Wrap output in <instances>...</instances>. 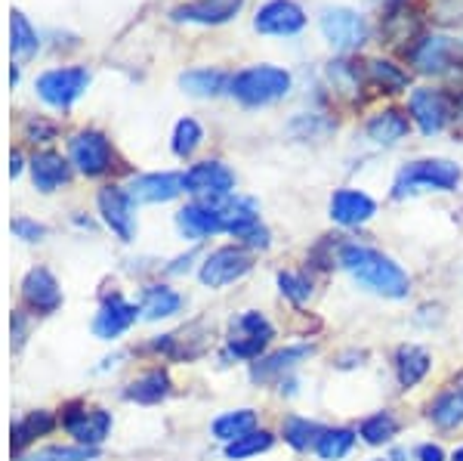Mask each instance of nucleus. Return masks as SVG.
<instances>
[{
	"mask_svg": "<svg viewBox=\"0 0 463 461\" xmlns=\"http://www.w3.org/2000/svg\"><path fill=\"white\" fill-rule=\"evenodd\" d=\"M377 214V202L368 196V192L358 189H340L334 192L331 198V217L340 226H362Z\"/></svg>",
	"mask_w": 463,
	"mask_h": 461,
	"instance_id": "obj_19",
	"label": "nucleus"
},
{
	"mask_svg": "<svg viewBox=\"0 0 463 461\" xmlns=\"http://www.w3.org/2000/svg\"><path fill=\"white\" fill-rule=\"evenodd\" d=\"M25 137L32 139V143H50V139L56 137V124L43 121V118H32V121L25 124Z\"/></svg>",
	"mask_w": 463,
	"mask_h": 461,
	"instance_id": "obj_43",
	"label": "nucleus"
},
{
	"mask_svg": "<svg viewBox=\"0 0 463 461\" xmlns=\"http://www.w3.org/2000/svg\"><path fill=\"white\" fill-rule=\"evenodd\" d=\"M430 366H432V360L423 347L402 344L399 351H395V375H399V384L405 390L414 388V384H420L423 378H427Z\"/></svg>",
	"mask_w": 463,
	"mask_h": 461,
	"instance_id": "obj_24",
	"label": "nucleus"
},
{
	"mask_svg": "<svg viewBox=\"0 0 463 461\" xmlns=\"http://www.w3.org/2000/svg\"><path fill=\"white\" fill-rule=\"evenodd\" d=\"M179 192H185L183 186V174H174V170H164V174H139L133 177L130 186H127V196L133 198V205H158V202H170Z\"/></svg>",
	"mask_w": 463,
	"mask_h": 461,
	"instance_id": "obj_14",
	"label": "nucleus"
},
{
	"mask_svg": "<svg viewBox=\"0 0 463 461\" xmlns=\"http://www.w3.org/2000/svg\"><path fill=\"white\" fill-rule=\"evenodd\" d=\"M327 78H331V84L340 87L343 93H358V87H362V74H358L353 62H331Z\"/></svg>",
	"mask_w": 463,
	"mask_h": 461,
	"instance_id": "obj_40",
	"label": "nucleus"
},
{
	"mask_svg": "<svg viewBox=\"0 0 463 461\" xmlns=\"http://www.w3.org/2000/svg\"><path fill=\"white\" fill-rule=\"evenodd\" d=\"M96 202H99V214L109 223L111 233L121 242H130L133 233H137V220H133V198L127 196V189H121V186H106Z\"/></svg>",
	"mask_w": 463,
	"mask_h": 461,
	"instance_id": "obj_13",
	"label": "nucleus"
},
{
	"mask_svg": "<svg viewBox=\"0 0 463 461\" xmlns=\"http://www.w3.org/2000/svg\"><path fill=\"white\" fill-rule=\"evenodd\" d=\"M430 418H432V425H439L442 430L460 427L463 425V388H451V390L439 393V399L430 406Z\"/></svg>",
	"mask_w": 463,
	"mask_h": 461,
	"instance_id": "obj_30",
	"label": "nucleus"
},
{
	"mask_svg": "<svg viewBox=\"0 0 463 461\" xmlns=\"http://www.w3.org/2000/svg\"><path fill=\"white\" fill-rule=\"evenodd\" d=\"M411 130V121L405 111L399 109H386V111H377L368 124H364V133L368 139H374L377 146H395L399 139H405Z\"/></svg>",
	"mask_w": 463,
	"mask_h": 461,
	"instance_id": "obj_22",
	"label": "nucleus"
},
{
	"mask_svg": "<svg viewBox=\"0 0 463 461\" xmlns=\"http://www.w3.org/2000/svg\"><path fill=\"white\" fill-rule=\"evenodd\" d=\"M281 434H285L288 446H294L297 452H306V449H316L325 427H321L318 421L300 418V415H288L285 425H281Z\"/></svg>",
	"mask_w": 463,
	"mask_h": 461,
	"instance_id": "obj_29",
	"label": "nucleus"
},
{
	"mask_svg": "<svg viewBox=\"0 0 463 461\" xmlns=\"http://www.w3.org/2000/svg\"><path fill=\"white\" fill-rule=\"evenodd\" d=\"M248 248H269V229L266 226H257V229H250L248 235L241 239Z\"/></svg>",
	"mask_w": 463,
	"mask_h": 461,
	"instance_id": "obj_45",
	"label": "nucleus"
},
{
	"mask_svg": "<svg viewBox=\"0 0 463 461\" xmlns=\"http://www.w3.org/2000/svg\"><path fill=\"white\" fill-rule=\"evenodd\" d=\"M22 297H25V303L34 313H53V310H59V303H62L59 282L43 266H37V270L25 276V282H22Z\"/></svg>",
	"mask_w": 463,
	"mask_h": 461,
	"instance_id": "obj_20",
	"label": "nucleus"
},
{
	"mask_svg": "<svg viewBox=\"0 0 463 461\" xmlns=\"http://www.w3.org/2000/svg\"><path fill=\"white\" fill-rule=\"evenodd\" d=\"M279 288H281V294L290 297L294 303H306L312 294V285L300 273H279Z\"/></svg>",
	"mask_w": 463,
	"mask_h": 461,
	"instance_id": "obj_41",
	"label": "nucleus"
},
{
	"mask_svg": "<svg viewBox=\"0 0 463 461\" xmlns=\"http://www.w3.org/2000/svg\"><path fill=\"white\" fill-rule=\"evenodd\" d=\"M22 341H25V316L22 313H13V347H22Z\"/></svg>",
	"mask_w": 463,
	"mask_h": 461,
	"instance_id": "obj_46",
	"label": "nucleus"
},
{
	"mask_svg": "<svg viewBox=\"0 0 463 461\" xmlns=\"http://www.w3.org/2000/svg\"><path fill=\"white\" fill-rule=\"evenodd\" d=\"M201 139H204V130H201V124L195 121V118H183V121H176L174 152L179 155V158H189V155L201 146Z\"/></svg>",
	"mask_w": 463,
	"mask_h": 461,
	"instance_id": "obj_38",
	"label": "nucleus"
},
{
	"mask_svg": "<svg viewBox=\"0 0 463 461\" xmlns=\"http://www.w3.org/2000/svg\"><path fill=\"white\" fill-rule=\"evenodd\" d=\"M96 458V449L90 446H47V449L34 452L25 461H90Z\"/></svg>",
	"mask_w": 463,
	"mask_h": 461,
	"instance_id": "obj_39",
	"label": "nucleus"
},
{
	"mask_svg": "<svg viewBox=\"0 0 463 461\" xmlns=\"http://www.w3.org/2000/svg\"><path fill=\"white\" fill-rule=\"evenodd\" d=\"M65 427H69V434L80 446H90V449H96V446H99L109 437L111 415L102 412V408H71V412L65 415Z\"/></svg>",
	"mask_w": 463,
	"mask_h": 461,
	"instance_id": "obj_18",
	"label": "nucleus"
},
{
	"mask_svg": "<svg viewBox=\"0 0 463 461\" xmlns=\"http://www.w3.org/2000/svg\"><path fill=\"white\" fill-rule=\"evenodd\" d=\"M183 186L198 202L201 198H222V196H232L235 174H232L222 161H201V165H192L183 174Z\"/></svg>",
	"mask_w": 463,
	"mask_h": 461,
	"instance_id": "obj_12",
	"label": "nucleus"
},
{
	"mask_svg": "<svg viewBox=\"0 0 463 461\" xmlns=\"http://www.w3.org/2000/svg\"><path fill=\"white\" fill-rule=\"evenodd\" d=\"M71 168L59 152H37L32 158V180L41 192H53L62 183H69Z\"/></svg>",
	"mask_w": 463,
	"mask_h": 461,
	"instance_id": "obj_23",
	"label": "nucleus"
},
{
	"mask_svg": "<svg viewBox=\"0 0 463 461\" xmlns=\"http://www.w3.org/2000/svg\"><path fill=\"white\" fill-rule=\"evenodd\" d=\"M167 393H170V375L155 369V371H146L143 378H137V381L127 388V399L143 403V406H155V403H161Z\"/></svg>",
	"mask_w": 463,
	"mask_h": 461,
	"instance_id": "obj_27",
	"label": "nucleus"
},
{
	"mask_svg": "<svg viewBox=\"0 0 463 461\" xmlns=\"http://www.w3.org/2000/svg\"><path fill=\"white\" fill-rule=\"evenodd\" d=\"M290 78L288 69H279V65H250V69H241L238 74H232V87L229 93L235 96L241 106H272V102L285 100L290 93Z\"/></svg>",
	"mask_w": 463,
	"mask_h": 461,
	"instance_id": "obj_2",
	"label": "nucleus"
},
{
	"mask_svg": "<svg viewBox=\"0 0 463 461\" xmlns=\"http://www.w3.org/2000/svg\"><path fill=\"white\" fill-rule=\"evenodd\" d=\"M69 158L84 177H102L115 168V149L99 130H80L69 139Z\"/></svg>",
	"mask_w": 463,
	"mask_h": 461,
	"instance_id": "obj_6",
	"label": "nucleus"
},
{
	"mask_svg": "<svg viewBox=\"0 0 463 461\" xmlns=\"http://www.w3.org/2000/svg\"><path fill=\"white\" fill-rule=\"evenodd\" d=\"M408 109H411V118L417 121L427 137L432 133H442L448 128V121L454 118V100L436 87H420V91L411 93L408 100Z\"/></svg>",
	"mask_w": 463,
	"mask_h": 461,
	"instance_id": "obj_10",
	"label": "nucleus"
},
{
	"mask_svg": "<svg viewBox=\"0 0 463 461\" xmlns=\"http://www.w3.org/2000/svg\"><path fill=\"white\" fill-rule=\"evenodd\" d=\"M275 329L269 325V319L257 310H248L238 319H232V331H229V347L226 356H235V360H260L263 351L272 341Z\"/></svg>",
	"mask_w": 463,
	"mask_h": 461,
	"instance_id": "obj_5",
	"label": "nucleus"
},
{
	"mask_svg": "<svg viewBox=\"0 0 463 461\" xmlns=\"http://www.w3.org/2000/svg\"><path fill=\"white\" fill-rule=\"evenodd\" d=\"M451 461H463V446H460L458 452H454V456H451Z\"/></svg>",
	"mask_w": 463,
	"mask_h": 461,
	"instance_id": "obj_48",
	"label": "nucleus"
},
{
	"mask_svg": "<svg viewBox=\"0 0 463 461\" xmlns=\"http://www.w3.org/2000/svg\"><path fill=\"white\" fill-rule=\"evenodd\" d=\"M405 56L411 59L417 72L423 74H445L460 62V47L458 41L445 34H420L414 43L405 50Z\"/></svg>",
	"mask_w": 463,
	"mask_h": 461,
	"instance_id": "obj_8",
	"label": "nucleus"
},
{
	"mask_svg": "<svg viewBox=\"0 0 463 461\" xmlns=\"http://www.w3.org/2000/svg\"><path fill=\"white\" fill-rule=\"evenodd\" d=\"M368 81L374 87H380L383 93H399L408 87V74L399 65L386 62V59H371L368 62Z\"/></svg>",
	"mask_w": 463,
	"mask_h": 461,
	"instance_id": "obj_36",
	"label": "nucleus"
},
{
	"mask_svg": "<svg viewBox=\"0 0 463 461\" xmlns=\"http://www.w3.org/2000/svg\"><path fill=\"white\" fill-rule=\"evenodd\" d=\"M137 313L139 310L133 307V303H127L121 294H111L93 319V334L102 341L118 338V334H124L133 322H137Z\"/></svg>",
	"mask_w": 463,
	"mask_h": 461,
	"instance_id": "obj_21",
	"label": "nucleus"
},
{
	"mask_svg": "<svg viewBox=\"0 0 463 461\" xmlns=\"http://www.w3.org/2000/svg\"><path fill=\"white\" fill-rule=\"evenodd\" d=\"M37 47H41V41H37V32L32 28V22L22 16L19 10L10 13V50L16 59H32L37 53Z\"/></svg>",
	"mask_w": 463,
	"mask_h": 461,
	"instance_id": "obj_33",
	"label": "nucleus"
},
{
	"mask_svg": "<svg viewBox=\"0 0 463 461\" xmlns=\"http://www.w3.org/2000/svg\"><path fill=\"white\" fill-rule=\"evenodd\" d=\"M176 226L185 239L192 242H201L213 233H222V217H220V207H216L211 198L204 202H195V205H185L183 211L176 214Z\"/></svg>",
	"mask_w": 463,
	"mask_h": 461,
	"instance_id": "obj_16",
	"label": "nucleus"
},
{
	"mask_svg": "<svg viewBox=\"0 0 463 461\" xmlns=\"http://www.w3.org/2000/svg\"><path fill=\"white\" fill-rule=\"evenodd\" d=\"M460 168L448 158H423V161H411L399 170L392 183V198H408L417 196V192H451L458 189L460 183Z\"/></svg>",
	"mask_w": 463,
	"mask_h": 461,
	"instance_id": "obj_3",
	"label": "nucleus"
},
{
	"mask_svg": "<svg viewBox=\"0 0 463 461\" xmlns=\"http://www.w3.org/2000/svg\"><path fill=\"white\" fill-rule=\"evenodd\" d=\"M337 264L358 282V285H364L374 294L399 301V297H408V292H411L408 273L402 270L392 257L380 255V251L368 248V245H355V242L340 245Z\"/></svg>",
	"mask_w": 463,
	"mask_h": 461,
	"instance_id": "obj_1",
	"label": "nucleus"
},
{
	"mask_svg": "<svg viewBox=\"0 0 463 461\" xmlns=\"http://www.w3.org/2000/svg\"><path fill=\"white\" fill-rule=\"evenodd\" d=\"M10 174H13V177H19V174H22V152H13V155H10Z\"/></svg>",
	"mask_w": 463,
	"mask_h": 461,
	"instance_id": "obj_47",
	"label": "nucleus"
},
{
	"mask_svg": "<svg viewBox=\"0 0 463 461\" xmlns=\"http://www.w3.org/2000/svg\"><path fill=\"white\" fill-rule=\"evenodd\" d=\"M53 425H56V418L50 412H28L25 418L22 421H16L13 425V449H25L28 443H34L37 437H43V434H50L53 430Z\"/></svg>",
	"mask_w": 463,
	"mask_h": 461,
	"instance_id": "obj_32",
	"label": "nucleus"
},
{
	"mask_svg": "<svg viewBox=\"0 0 463 461\" xmlns=\"http://www.w3.org/2000/svg\"><path fill=\"white\" fill-rule=\"evenodd\" d=\"M355 446V434L349 427H334V430H325L321 440L316 446V456L321 461H340L349 456V449Z\"/></svg>",
	"mask_w": 463,
	"mask_h": 461,
	"instance_id": "obj_35",
	"label": "nucleus"
},
{
	"mask_svg": "<svg viewBox=\"0 0 463 461\" xmlns=\"http://www.w3.org/2000/svg\"><path fill=\"white\" fill-rule=\"evenodd\" d=\"M417 461H445V452H442V446H436V443H423V446H417Z\"/></svg>",
	"mask_w": 463,
	"mask_h": 461,
	"instance_id": "obj_44",
	"label": "nucleus"
},
{
	"mask_svg": "<svg viewBox=\"0 0 463 461\" xmlns=\"http://www.w3.org/2000/svg\"><path fill=\"white\" fill-rule=\"evenodd\" d=\"M183 310V297L167 285H148L139 301V313L143 319H167Z\"/></svg>",
	"mask_w": 463,
	"mask_h": 461,
	"instance_id": "obj_26",
	"label": "nucleus"
},
{
	"mask_svg": "<svg viewBox=\"0 0 463 461\" xmlns=\"http://www.w3.org/2000/svg\"><path fill=\"white\" fill-rule=\"evenodd\" d=\"M275 443V437L269 430H253L248 437H238V440L226 443V458L232 461H241V458H250V456H260V452H269Z\"/></svg>",
	"mask_w": 463,
	"mask_h": 461,
	"instance_id": "obj_37",
	"label": "nucleus"
},
{
	"mask_svg": "<svg viewBox=\"0 0 463 461\" xmlns=\"http://www.w3.org/2000/svg\"><path fill=\"white\" fill-rule=\"evenodd\" d=\"M244 10V0H189L170 10L176 22H195V25H222Z\"/></svg>",
	"mask_w": 463,
	"mask_h": 461,
	"instance_id": "obj_15",
	"label": "nucleus"
},
{
	"mask_svg": "<svg viewBox=\"0 0 463 461\" xmlns=\"http://www.w3.org/2000/svg\"><path fill=\"white\" fill-rule=\"evenodd\" d=\"M309 356H312L309 344L285 347V351H275V353H269V356H260V362H253V366H250V381H257V384L279 381V378H285L288 371H294L303 360H309Z\"/></svg>",
	"mask_w": 463,
	"mask_h": 461,
	"instance_id": "obj_17",
	"label": "nucleus"
},
{
	"mask_svg": "<svg viewBox=\"0 0 463 461\" xmlns=\"http://www.w3.org/2000/svg\"><path fill=\"white\" fill-rule=\"evenodd\" d=\"M90 84V72L84 65H69V69H50L34 81V91L47 106L69 109Z\"/></svg>",
	"mask_w": 463,
	"mask_h": 461,
	"instance_id": "obj_7",
	"label": "nucleus"
},
{
	"mask_svg": "<svg viewBox=\"0 0 463 461\" xmlns=\"http://www.w3.org/2000/svg\"><path fill=\"white\" fill-rule=\"evenodd\" d=\"M10 229H13V235L22 242H41L43 235H47V229L41 226V223H34V220H28V217H16L10 223Z\"/></svg>",
	"mask_w": 463,
	"mask_h": 461,
	"instance_id": "obj_42",
	"label": "nucleus"
},
{
	"mask_svg": "<svg viewBox=\"0 0 463 461\" xmlns=\"http://www.w3.org/2000/svg\"><path fill=\"white\" fill-rule=\"evenodd\" d=\"M321 34L327 37L334 50L353 53V50L364 47V41L371 37V25L362 13L346 10V6H327L321 13Z\"/></svg>",
	"mask_w": 463,
	"mask_h": 461,
	"instance_id": "obj_4",
	"label": "nucleus"
},
{
	"mask_svg": "<svg viewBox=\"0 0 463 461\" xmlns=\"http://www.w3.org/2000/svg\"><path fill=\"white\" fill-rule=\"evenodd\" d=\"M250 270H253L250 251L241 248V245H226V248H216L213 255H207V260L201 264V282L207 288H222L244 279Z\"/></svg>",
	"mask_w": 463,
	"mask_h": 461,
	"instance_id": "obj_9",
	"label": "nucleus"
},
{
	"mask_svg": "<svg viewBox=\"0 0 463 461\" xmlns=\"http://www.w3.org/2000/svg\"><path fill=\"white\" fill-rule=\"evenodd\" d=\"M257 430V412L253 408H238V412H226L213 421V437L222 443H232L238 437H248Z\"/></svg>",
	"mask_w": 463,
	"mask_h": 461,
	"instance_id": "obj_31",
	"label": "nucleus"
},
{
	"mask_svg": "<svg viewBox=\"0 0 463 461\" xmlns=\"http://www.w3.org/2000/svg\"><path fill=\"white\" fill-rule=\"evenodd\" d=\"M179 87L192 96H220L232 87V74L220 69H192L185 74H179Z\"/></svg>",
	"mask_w": 463,
	"mask_h": 461,
	"instance_id": "obj_25",
	"label": "nucleus"
},
{
	"mask_svg": "<svg viewBox=\"0 0 463 461\" xmlns=\"http://www.w3.org/2000/svg\"><path fill=\"white\" fill-rule=\"evenodd\" d=\"M383 34L390 37V43H402V50H408L420 37V19L408 13V6H395L383 19Z\"/></svg>",
	"mask_w": 463,
	"mask_h": 461,
	"instance_id": "obj_28",
	"label": "nucleus"
},
{
	"mask_svg": "<svg viewBox=\"0 0 463 461\" xmlns=\"http://www.w3.org/2000/svg\"><path fill=\"white\" fill-rule=\"evenodd\" d=\"M399 434V418H395L392 412H377L371 415V418L362 421V427H358V437H362L368 446H383L390 443L392 437Z\"/></svg>",
	"mask_w": 463,
	"mask_h": 461,
	"instance_id": "obj_34",
	"label": "nucleus"
},
{
	"mask_svg": "<svg viewBox=\"0 0 463 461\" xmlns=\"http://www.w3.org/2000/svg\"><path fill=\"white\" fill-rule=\"evenodd\" d=\"M253 28L260 34H272V37L300 34L306 28V13L294 0H269V4L257 10V16H253Z\"/></svg>",
	"mask_w": 463,
	"mask_h": 461,
	"instance_id": "obj_11",
	"label": "nucleus"
}]
</instances>
